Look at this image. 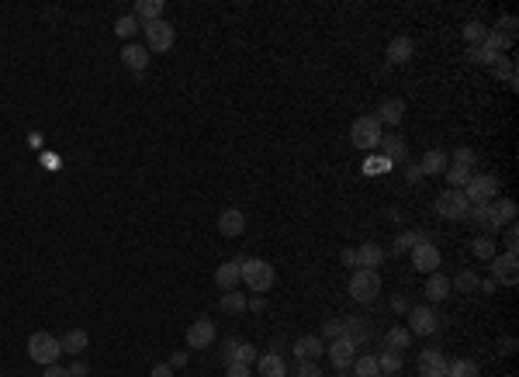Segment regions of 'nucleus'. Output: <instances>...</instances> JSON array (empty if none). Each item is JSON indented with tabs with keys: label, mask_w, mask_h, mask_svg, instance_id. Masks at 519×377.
<instances>
[{
	"label": "nucleus",
	"mask_w": 519,
	"mask_h": 377,
	"mask_svg": "<svg viewBox=\"0 0 519 377\" xmlns=\"http://www.w3.org/2000/svg\"><path fill=\"white\" fill-rule=\"evenodd\" d=\"M256 367H260V377H284V360L277 353L256 356Z\"/></svg>",
	"instance_id": "obj_24"
},
{
	"label": "nucleus",
	"mask_w": 519,
	"mask_h": 377,
	"mask_svg": "<svg viewBox=\"0 0 519 377\" xmlns=\"http://www.w3.org/2000/svg\"><path fill=\"white\" fill-rule=\"evenodd\" d=\"M378 146L384 149V160H388V163H402V160H405V149H409L402 135H381Z\"/></svg>",
	"instance_id": "obj_21"
},
{
	"label": "nucleus",
	"mask_w": 519,
	"mask_h": 377,
	"mask_svg": "<svg viewBox=\"0 0 519 377\" xmlns=\"http://www.w3.org/2000/svg\"><path fill=\"white\" fill-rule=\"evenodd\" d=\"M322 336H326V339H340V336H343V322L329 318V322L322 325Z\"/></svg>",
	"instance_id": "obj_48"
},
{
	"label": "nucleus",
	"mask_w": 519,
	"mask_h": 377,
	"mask_svg": "<svg viewBox=\"0 0 519 377\" xmlns=\"http://www.w3.org/2000/svg\"><path fill=\"white\" fill-rule=\"evenodd\" d=\"M215 342V322L211 318H197L190 329H187V346L190 349H204Z\"/></svg>",
	"instance_id": "obj_13"
},
{
	"label": "nucleus",
	"mask_w": 519,
	"mask_h": 377,
	"mask_svg": "<svg viewBox=\"0 0 519 377\" xmlns=\"http://www.w3.org/2000/svg\"><path fill=\"white\" fill-rule=\"evenodd\" d=\"M235 349H239V339H222V363H235Z\"/></svg>",
	"instance_id": "obj_43"
},
{
	"label": "nucleus",
	"mask_w": 519,
	"mask_h": 377,
	"mask_svg": "<svg viewBox=\"0 0 519 377\" xmlns=\"http://www.w3.org/2000/svg\"><path fill=\"white\" fill-rule=\"evenodd\" d=\"M402 363H405V360H402L398 349H384V353L378 356V370H381V374H398Z\"/></svg>",
	"instance_id": "obj_32"
},
{
	"label": "nucleus",
	"mask_w": 519,
	"mask_h": 377,
	"mask_svg": "<svg viewBox=\"0 0 519 377\" xmlns=\"http://www.w3.org/2000/svg\"><path fill=\"white\" fill-rule=\"evenodd\" d=\"M121 66H125L128 73H142V70L149 66V49H146V46H139V42L121 46Z\"/></svg>",
	"instance_id": "obj_14"
},
{
	"label": "nucleus",
	"mask_w": 519,
	"mask_h": 377,
	"mask_svg": "<svg viewBox=\"0 0 519 377\" xmlns=\"http://www.w3.org/2000/svg\"><path fill=\"white\" fill-rule=\"evenodd\" d=\"M412 267L422 270V273H436V267H440V249H436L429 239L415 242V246H412Z\"/></svg>",
	"instance_id": "obj_10"
},
{
	"label": "nucleus",
	"mask_w": 519,
	"mask_h": 377,
	"mask_svg": "<svg viewBox=\"0 0 519 377\" xmlns=\"http://www.w3.org/2000/svg\"><path fill=\"white\" fill-rule=\"evenodd\" d=\"M516 249H519V229L505 225V253H516Z\"/></svg>",
	"instance_id": "obj_47"
},
{
	"label": "nucleus",
	"mask_w": 519,
	"mask_h": 377,
	"mask_svg": "<svg viewBox=\"0 0 519 377\" xmlns=\"http://www.w3.org/2000/svg\"><path fill=\"white\" fill-rule=\"evenodd\" d=\"M464 197H467V204H491L498 197V180L491 173H478L464 184Z\"/></svg>",
	"instance_id": "obj_4"
},
{
	"label": "nucleus",
	"mask_w": 519,
	"mask_h": 377,
	"mask_svg": "<svg viewBox=\"0 0 519 377\" xmlns=\"http://www.w3.org/2000/svg\"><path fill=\"white\" fill-rule=\"evenodd\" d=\"M239 280H246L256 294H267L274 287V267L267 260H239Z\"/></svg>",
	"instance_id": "obj_1"
},
{
	"label": "nucleus",
	"mask_w": 519,
	"mask_h": 377,
	"mask_svg": "<svg viewBox=\"0 0 519 377\" xmlns=\"http://www.w3.org/2000/svg\"><path fill=\"white\" fill-rule=\"evenodd\" d=\"M326 353L333 356V363H336L340 370H346V367L353 363V353H357V346H353V342H346V339L340 336V339H333V346H329Z\"/></svg>",
	"instance_id": "obj_18"
},
{
	"label": "nucleus",
	"mask_w": 519,
	"mask_h": 377,
	"mask_svg": "<svg viewBox=\"0 0 519 377\" xmlns=\"http://www.w3.org/2000/svg\"><path fill=\"white\" fill-rule=\"evenodd\" d=\"M298 377H322V370L315 367V360H302V367H298Z\"/></svg>",
	"instance_id": "obj_50"
},
{
	"label": "nucleus",
	"mask_w": 519,
	"mask_h": 377,
	"mask_svg": "<svg viewBox=\"0 0 519 377\" xmlns=\"http://www.w3.org/2000/svg\"><path fill=\"white\" fill-rule=\"evenodd\" d=\"M426 235H419V232H402L398 239H395V253H409L415 242H422Z\"/></svg>",
	"instance_id": "obj_41"
},
{
	"label": "nucleus",
	"mask_w": 519,
	"mask_h": 377,
	"mask_svg": "<svg viewBox=\"0 0 519 377\" xmlns=\"http://www.w3.org/2000/svg\"><path fill=\"white\" fill-rule=\"evenodd\" d=\"M453 160H457V166H467V170H471V166H474V160H478V156H474V153H471V149H467V146H460V149H457V153H453Z\"/></svg>",
	"instance_id": "obj_46"
},
{
	"label": "nucleus",
	"mask_w": 519,
	"mask_h": 377,
	"mask_svg": "<svg viewBox=\"0 0 519 377\" xmlns=\"http://www.w3.org/2000/svg\"><path fill=\"white\" fill-rule=\"evenodd\" d=\"M343 339L346 342H353V346H364L367 339H371V325L364 322V318H343Z\"/></svg>",
	"instance_id": "obj_16"
},
{
	"label": "nucleus",
	"mask_w": 519,
	"mask_h": 377,
	"mask_svg": "<svg viewBox=\"0 0 519 377\" xmlns=\"http://www.w3.org/2000/svg\"><path fill=\"white\" fill-rule=\"evenodd\" d=\"M135 32H139V18H118L115 21V35L118 39H132Z\"/></svg>",
	"instance_id": "obj_39"
},
{
	"label": "nucleus",
	"mask_w": 519,
	"mask_h": 377,
	"mask_svg": "<svg viewBox=\"0 0 519 377\" xmlns=\"http://www.w3.org/2000/svg\"><path fill=\"white\" fill-rule=\"evenodd\" d=\"M405 118V101H398V97H391V101H384L381 104V115H378V122H388V125H398Z\"/></svg>",
	"instance_id": "obj_25"
},
{
	"label": "nucleus",
	"mask_w": 519,
	"mask_h": 377,
	"mask_svg": "<svg viewBox=\"0 0 519 377\" xmlns=\"http://www.w3.org/2000/svg\"><path fill=\"white\" fill-rule=\"evenodd\" d=\"M70 377H87V363H73V367H70Z\"/></svg>",
	"instance_id": "obj_55"
},
{
	"label": "nucleus",
	"mask_w": 519,
	"mask_h": 377,
	"mask_svg": "<svg viewBox=\"0 0 519 377\" xmlns=\"http://www.w3.org/2000/svg\"><path fill=\"white\" fill-rule=\"evenodd\" d=\"M412 52H415V46H412L409 35H398V39L388 42V63H409Z\"/></svg>",
	"instance_id": "obj_19"
},
{
	"label": "nucleus",
	"mask_w": 519,
	"mask_h": 377,
	"mask_svg": "<svg viewBox=\"0 0 519 377\" xmlns=\"http://www.w3.org/2000/svg\"><path fill=\"white\" fill-rule=\"evenodd\" d=\"M253 311H264V298H253V301H246Z\"/></svg>",
	"instance_id": "obj_59"
},
{
	"label": "nucleus",
	"mask_w": 519,
	"mask_h": 377,
	"mask_svg": "<svg viewBox=\"0 0 519 377\" xmlns=\"http://www.w3.org/2000/svg\"><path fill=\"white\" fill-rule=\"evenodd\" d=\"M502 353H505V356L516 353V339H502Z\"/></svg>",
	"instance_id": "obj_56"
},
{
	"label": "nucleus",
	"mask_w": 519,
	"mask_h": 377,
	"mask_svg": "<svg viewBox=\"0 0 519 377\" xmlns=\"http://www.w3.org/2000/svg\"><path fill=\"white\" fill-rule=\"evenodd\" d=\"M381 135H384V132H381V122L371 118V115H367V118H357L353 128H350V142H353L357 149H374V146L381 142Z\"/></svg>",
	"instance_id": "obj_5"
},
{
	"label": "nucleus",
	"mask_w": 519,
	"mask_h": 377,
	"mask_svg": "<svg viewBox=\"0 0 519 377\" xmlns=\"http://www.w3.org/2000/svg\"><path fill=\"white\" fill-rule=\"evenodd\" d=\"M225 374H228V377H249V367H246V363H228Z\"/></svg>",
	"instance_id": "obj_51"
},
{
	"label": "nucleus",
	"mask_w": 519,
	"mask_h": 377,
	"mask_svg": "<svg viewBox=\"0 0 519 377\" xmlns=\"http://www.w3.org/2000/svg\"><path fill=\"white\" fill-rule=\"evenodd\" d=\"M491 280H495V284L516 287V284H519V256H516V253L491 256Z\"/></svg>",
	"instance_id": "obj_8"
},
{
	"label": "nucleus",
	"mask_w": 519,
	"mask_h": 377,
	"mask_svg": "<svg viewBox=\"0 0 519 377\" xmlns=\"http://www.w3.org/2000/svg\"><path fill=\"white\" fill-rule=\"evenodd\" d=\"M484 35H488V28H484L481 21H467V25H464V39H467V46H481V42H484Z\"/></svg>",
	"instance_id": "obj_35"
},
{
	"label": "nucleus",
	"mask_w": 519,
	"mask_h": 377,
	"mask_svg": "<svg viewBox=\"0 0 519 377\" xmlns=\"http://www.w3.org/2000/svg\"><path fill=\"white\" fill-rule=\"evenodd\" d=\"M516 25H519V21H516L512 14H502V18H498V25H495V32H502V35H516Z\"/></svg>",
	"instance_id": "obj_45"
},
{
	"label": "nucleus",
	"mask_w": 519,
	"mask_h": 377,
	"mask_svg": "<svg viewBox=\"0 0 519 377\" xmlns=\"http://www.w3.org/2000/svg\"><path fill=\"white\" fill-rule=\"evenodd\" d=\"M384 346L402 353V349H409V346H412V332H409L405 325H395V329H388V336H384Z\"/></svg>",
	"instance_id": "obj_27"
},
{
	"label": "nucleus",
	"mask_w": 519,
	"mask_h": 377,
	"mask_svg": "<svg viewBox=\"0 0 519 377\" xmlns=\"http://www.w3.org/2000/svg\"><path fill=\"white\" fill-rule=\"evenodd\" d=\"M357 253V263L364 267V270H378L381 263H384V249L378 246V242H364L360 249H353Z\"/></svg>",
	"instance_id": "obj_17"
},
{
	"label": "nucleus",
	"mask_w": 519,
	"mask_h": 377,
	"mask_svg": "<svg viewBox=\"0 0 519 377\" xmlns=\"http://www.w3.org/2000/svg\"><path fill=\"white\" fill-rule=\"evenodd\" d=\"M412 336H433L436 329H440V318H436V311L433 308H426V304H419V308H412L409 311V325H405Z\"/></svg>",
	"instance_id": "obj_9"
},
{
	"label": "nucleus",
	"mask_w": 519,
	"mask_h": 377,
	"mask_svg": "<svg viewBox=\"0 0 519 377\" xmlns=\"http://www.w3.org/2000/svg\"><path fill=\"white\" fill-rule=\"evenodd\" d=\"M343 263H350V267H353V263H357V253H353V249H343Z\"/></svg>",
	"instance_id": "obj_57"
},
{
	"label": "nucleus",
	"mask_w": 519,
	"mask_h": 377,
	"mask_svg": "<svg viewBox=\"0 0 519 377\" xmlns=\"http://www.w3.org/2000/svg\"><path fill=\"white\" fill-rule=\"evenodd\" d=\"M378 377H395V374H378Z\"/></svg>",
	"instance_id": "obj_60"
},
{
	"label": "nucleus",
	"mask_w": 519,
	"mask_h": 377,
	"mask_svg": "<svg viewBox=\"0 0 519 377\" xmlns=\"http://www.w3.org/2000/svg\"><path fill=\"white\" fill-rule=\"evenodd\" d=\"M436 211L443 215V218H450V222H460V218H467V211H471V204H467V197H464V191H443L440 197H436Z\"/></svg>",
	"instance_id": "obj_6"
},
{
	"label": "nucleus",
	"mask_w": 519,
	"mask_h": 377,
	"mask_svg": "<svg viewBox=\"0 0 519 377\" xmlns=\"http://www.w3.org/2000/svg\"><path fill=\"white\" fill-rule=\"evenodd\" d=\"M149 377H173V367H166V363H156Z\"/></svg>",
	"instance_id": "obj_54"
},
{
	"label": "nucleus",
	"mask_w": 519,
	"mask_h": 377,
	"mask_svg": "<svg viewBox=\"0 0 519 377\" xmlns=\"http://www.w3.org/2000/svg\"><path fill=\"white\" fill-rule=\"evenodd\" d=\"M353 367H357V377H378L381 374L378 370V356H360Z\"/></svg>",
	"instance_id": "obj_40"
},
{
	"label": "nucleus",
	"mask_w": 519,
	"mask_h": 377,
	"mask_svg": "<svg viewBox=\"0 0 519 377\" xmlns=\"http://www.w3.org/2000/svg\"><path fill=\"white\" fill-rule=\"evenodd\" d=\"M447 377H478V363H471V360H450L447 363Z\"/></svg>",
	"instance_id": "obj_33"
},
{
	"label": "nucleus",
	"mask_w": 519,
	"mask_h": 377,
	"mask_svg": "<svg viewBox=\"0 0 519 377\" xmlns=\"http://www.w3.org/2000/svg\"><path fill=\"white\" fill-rule=\"evenodd\" d=\"M419 170H422V177H440V173L447 170V153H440V149H429V153L422 156Z\"/></svg>",
	"instance_id": "obj_22"
},
{
	"label": "nucleus",
	"mask_w": 519,
	"mask_h": 377,
	"mask_svg": "<svg viewBox=\"0 0 519 377\" xmlns=\"http://www.w3.org/2000/svg\"><path fill=\"white\" fill-rule=\"evenodd\" d=\"M242 229H246V218H242V211H239V208H225V211L218 215V232H222L225 239L242 235Z\"/></svg>",
	"instance_id": "obj_15"
},
{
	"label": "nucleus",
	"mask_w": 519,
	"mask_h": 377,
	"mask_svg": "<svg viewBox=\"0 0 519 377\" xmlns=\"http://www.w3.org/2000/svg\"><path fill=\"white\" fill-rule=\"evenodd\" d=\"M146 49L149 52H170L173 49V25L170 21H149L146 25Z\"/></svg>",
	"instance_id": "obj_7"
},
{
	"label": "nucleus",
	"mask_w": 519,
	"mask_h": 377,
	"mask_svg": "<svg viewBox=\"0 0 519 377\" xmlns=\"http://www.w3.org/2000/svg\"><path fill=\"white\" fill-rule=\"evenodd\" d=\"M516 222V201H498V204H488V222H484V229H491V232H498V229H505V225H512Z\"/></svg>",
	"instance_id": "obj_11"
},
{
	"label": "nucleus",
	"mask_w": 519,
	"mask_h": 377,
	"mask_svg": "<svg viewBox=\"0 0 519 377\" xmlns=\"http://www.w3.org/2000/svg\"><path fill=\"white\" fill-rule=\"evenodd\" d=\"M59 353H63V342H59L52 332H32V339H28V356H32L35 363L49 367V363H56Z\"/></svg>",
	"instance_id": "obj_3"
},
{
	"label": "nucleus",
	"mask_w": 519,
	"mask_h": 377,
	"mask_svg": "<svg viewBox=\"0 0 519 377\" xmlns=\"http://www.w3.org/2000/svg\"><path fill=\"white\" fill-rule=\"evenodd\" d=\"M42 377H70V370H66V367H56V363H49Z\"/></svg>",
	"instance_id": "obj_53"
},
{
	"label": "nucleus",
	"mask_w": 519,
	"mask_h": 377,
	"mask_svg": "<svg viewBox=\"0 0 519 377\" xmlns=\"http://www.w3.org/2000/svg\"><path fill=\"white\" fill-rule=\"evenodd\" d=\"M391 304H395V311H409V301H405V298H395Z\"/></svg>",
	"instance_id": "obj_58"
},
{
	"label": "nucleus",
	"mask_w": 519,
	"mask_h": 377,
	"mask_svg": "<svg viewBox=\"0 0 519 377\" xmlns=\"http://www.w3.org/2000/svg\"><path fill=\"white\" fill-rule=\"evenodd\" d=\"M491 73H495V80H505L512 90L519 87V80H516V63H509V59H502V56H498V59L491 63Z\"/></svg>",
	"instance_id": "obj_29"
},
{
	"label": "nucleus",
	"mask_w": 519,
	"mask_h": 377,
	"mask_svg": "<svg viewBox=\"0 0 519 377\" xmlns=\"http://www.w3.org/2000/svg\"><path fill=\"white\" fill-rule=\"evenodd\" d=\"M467 180H471V170H467V166H457V163H453V166L447 170V184H453V191H464Z\"/></svg>",
	"instance_id": "obj_36"
},
{
	"label": "nucleus",
	"mask_w": 519,
	"mask_h": 377,
	"mask_svg": "<svg viewBox=\"0 0 519 377\" xmlns=\"http://www.w3.org/2000/svg\"><path fill=\"white\" fill-rule=\"evenodd\" d=\"M222 311H228V315L246 311V298H242V294H235V291H225V294H222Z\"/></svg>",
	"instance_id": "obj_34"
},
{
	"label": "nucleus",
	"mask_w": 519,
	"mask_h": 377,
	"mask_svg": "<svg viewBox=\"0 0 519 377\" xmlns=\"http://www.w3.org/2000/svg\"><path fill=\"white\" fill-rule=\"evenodd\" d=\"M381 294V277H378V270H353V277H350V298L353 301H360V304H367V301H374Z\"/></svg>",
	"instance_id": "obj_2"
},
{
	"label": "nucleus",
	"mask_w": 519,
	"mask_h": 377,
	"mask_svg": "<svg viewBox=\"0 0 519 377\" xmlns=\"http://www.w3.org/2000/svg\"><path fill=\"white\" fill-rule=\"evenodd\" d=\"M450 287H457V291L471 294V291L478 287V273H474V270H460V273H457V280H453Z\"/></svg>",
	"instance_id": "obj_38"
},
{
	"label": "nucleus",
	"mask_w": 519,
	"mask_h": 377,
	"mask_svg": "<svg viewBox=\"0 0 519 377\" xmlns=\"http://www.w3.org/2000/svg\"><path fill=\"white\" fill-rule=\"evenodd\" d=\"M426 294H429V301H443V298L450 294V277H443V273H429V280H426Z\"/></svg>",
	"instance_id": "obj_26"
},
{
	"label": "nucleus",
	"mask_w": 519,
	"mask_h": 377,
	"mask_svg": "<svg viewBox=\"0 0 519 377\" xmlns=\"http://www.w3.org/2000/svg\"><path fill=\"white\" fill-rule=\"evenodd\" d=\"M59 342H63V353H84V349H87V342H90V336H87L84 329H70Z\"/></svg>",
	"instance_id": "obj_28"
},
{
	"label": "nucleus",
	"mask_w": 519,
	"mask_h": 377,
	"mask_svg": "<svg viewBox=\"0 0 519 377\" xmlns=\"http://www.w3.org/2000/svg\"><path fill=\"white\" fill-rule=\"evenodd\" d=\"M295 353H298V360H319V356L326 353V342H322L319 336H302V339L295 342Z\"/></svg>",
	"instance_id": "obj_20"
},
{
	"label": "nucleus",
	"mask_w": 519,
	"mask_h": 377,
	"mask_svg": "<svg viewBox=\"0 0 519 377\" xmlns=\"http://www.w3.org/2000/svg\"><path fill=\"white\" fill-rule=\"evenodd\" d=\"M215 284H218L222 291H235V284H239V260L222 263V267L215 270Z\"/></svg>",
	"instance_id": "obj_23"
},
{
	"label": "nucleus",
	"mask_w": 519,
	"mask_h": 377,
	"mask_svg": "<svg viewBox=\"0 0 519 377\" xmlns=\"http://www.w3.org/2000/svg\"><path fill=\"white\" fill-rule=\"evenodd\" d=\"M381 170H391V163L381 156V160H367L364 163V173H381Z\"/></svg>",
	"instance_id": "obj_49"
},
{
	"label": "nucleus",
	"mask_w": 519,
	"mask_h": 377,
	"mask_svg": "<svg viewBox=\"0 0 519 377\" xmlns=\"http://www.w3.org/2000/svg\"><path fill=\"white\" fill-rule=\"evenodd\" d=\"M135 14H139V21H159V14H163V0H139L135 4Z\"/></svg>",
	"instance_id": "obj_30"
},
{
	"label": "nucleus",
	"mask_w": 519,
	"mask_h": 377,
	"mask_svg": "<svg viewBox=\"0 0 519 377\" xmlns=\"http://www.w3.org/2000/svg\"><path fill=\"white\" fill-rule=\"evenodd\" d=\"M256 360V346H249V342H239V349H235V363H253Z\"/></svg>",
	"instance_id": "obj_44"
},
{
	"label": "nucleus",
	"mask_w": 519,
	"mask_h": 377,
	"mask_svg": "<svg viewBox=\"0 0 519 377\" xmlns=\"http://www.w3.org/2000/svg\"><path fill=\"white\" fill-rule=\"evenodd\" d=\"M471 253H474L478 260H491V256H495V242H491V239H474V242H471Z\"/></svg>",
	"instance_id": "obj_42"
},
{
	"label": "nucleus",
	"mask_w": 519,
	"mask_h": 377,
	"mask_svg": "<svg viewBox=\"0 0 519 377\" xmlns=\"http://www.w3.org/2000/svg\"><path fill=\"white\" fill-rule=\"evenodd\" d=\"M512 42H516L512 35H502V32H495V28H491V32L484 35V42H481V49H488V52H495V56H498V52H505V49H509Z\"/></svg>",
	"instance_id": "obj_31"
},
{
	"label": "nucleus",
	"mask_w": 519,
	"mask_h": 377,
	"mask_svg": "<svg viewBox=\"0 0 519 377\" xmlns=\"http://www.w3.org/2000/svg\"><path fill=\"white\" fill-rule=\"evenodd\" d=\"M447 356L440 349H422L419 353V377H447Z\"/></svg>",
	"instance_id": "obj_12"
},
{
	"label": "nucleus",
	"mask_w": 519,
	"mask_h": 377,
	"mask_svg": "<svg viewBox=\"0 0 519 377\" xmlns=\"http://www.w3.org/2000/svg\"><path fill=\"white\" fill-rule=\"evenodd\" d=\"M405 180H409V184H419V180H422V170H419L415 163H409V166H405Z\"/></svg>",
	"instance_id": "obj_52"
},
{
	"label": "nucleus",
	"mask_w": 519,
	"mask_h": 377,
	"mask_svg": "<svg viewBox=\"0 0 519 377\" xmlns=\"http://www.w3.org/2000/svg\"><path fill=\"white\" fill-rule=\"evenodd\" d=\"M467 59H471V63H478V66H491L498 56H495V52H488V49H481V46H467Z\"/></svg>",
	"instance_id": "obj_37"
}]
</instances>
